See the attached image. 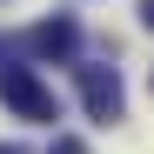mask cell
Wrapping results in <instances>:
<instances>
[{"label": "cell", "instance_id": "6da1fadb", "mask_svg": "<svg viewBox=\"0 0 154 154\" xmlns=\"http://www.w3.org/2000/svg\"><path fill=\"white\" fill-rule=\"evenodd\" d=\"M0 100H7L20 121H47V127L60 121V100H54V87H47L34 67H0Z\"/></svg>", "mask_w": 154, "mask_h": 154}, {"label": "cell", "instance_id": "7a4b0ae2", "mask_svg": "<svg viewBox=\"0 0 154 154\" xmlns=\"http://www.w3.org/2000/svg\"><path fill=\"white\" fill-rule=\"evenodd\" d=\"M74 81H81V107L94 121H121L127 114V94H121V74L114 67H74Z\"/></svg>", "mask_w": 154, "mask_h": 154}, {"label": "cell", "instance_id": "3957f363", "mask_svg": "<svg viewBox=\"0 0 154 154\" xmlns=\"http://www.w3.org/2000/svg\"><path fill=\"white\" fill-rule=\"evenodd\" d=\"M20 54H34V60H74L81 54V27H74L67 14H54V20H40V27L20 34Z\"/></svg>", "mask_w": 154, "mask_h": 154}, {"label": "cell", "instance_id": "277c9868", "mask_svg": "<svg viewBox=\"0 0 154 154\" xmlns=\"http://www.w3.org/2000/svg\"><path fill=\"white\" fill-rule=\"evenodd\" d=\"M47 154H87V141H81V134H54V141H47Z\"/></svg>", "mask_w": 154, "mask_h": 154}, {"label": "cell", "instance_id": "5b68a950", "mask_svg": "<svg viewBox=\"0 0 154 154\" xmlns=\"http://www.w3.org/2000/svg\"><path fill=\"white\" fill-rule=\"evenodd\" d=\"M141 27H147V34H154V0H141Z\"/></svg>", "mask_w": 154, "mask_h": 154}, {"label": "cell", "instance_id": "8992f818", "mask_svg": "<svg viewBox=\"0 0 154 154\" xmlns=\"http://www.w3.org/2000/svg\"><path fill=\"white\" fill-rule=\"evenodd\" d=\"M0 154H20V147H14V141H0Z\"/></svg>", "mask_w": 154, "mask_h": 154}]
</instances>
